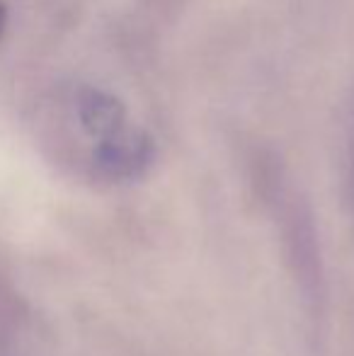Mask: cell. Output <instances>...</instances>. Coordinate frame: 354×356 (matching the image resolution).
I'll use <instances>...</instances> for the list:
<instances>
[{
    "instance_id": "6da1fadb",
    "label": "cell",
    "mask_w": 354,
    "mask_h": 356,
    "mask_svg": "<svg viewBox=\"0 0 354 356\" xmlns=\"http://www.w3.org/2000/svg\"><path fill=\"white\" fill-rule=\"evenodd\" d=\"M5 22H8V5H5V0H0V34L5 29Z\"/></svg>"
}]
</instances>
